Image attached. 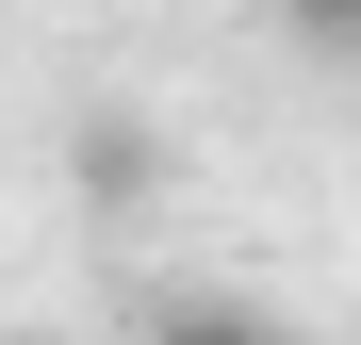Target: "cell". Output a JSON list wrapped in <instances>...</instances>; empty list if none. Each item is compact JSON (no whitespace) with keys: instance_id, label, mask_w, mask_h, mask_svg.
<instances>
[{"instance_id":"6da1fadb","label":"cell","mask_w":361,"mask_h":345,"mask_svg":"<svg viewBox=\"0 0 361 345\" xmlns=\"http://www.w3.org/2000/svg\"><path fill=\"white\" fill-rule=\"evenodd\" d=\"M66 181H82V214H164V181H180V148L148 132L132 99H82V115H66Z\"/></svg>"},{"instance_id":"7a4b0ae2","label":"cell","mask_w":361,"mask_h":345,"mask_svg":"<svg viewBox=\"0 0 361 345\" xmlns=\"http://www.w3.org/2000/svg\"><path fill=\"white\" fill-rule=\"evenodd\" d=\"M279 17L312 33V49H361V0H279Z\"/></svg>"}]
</instances>
